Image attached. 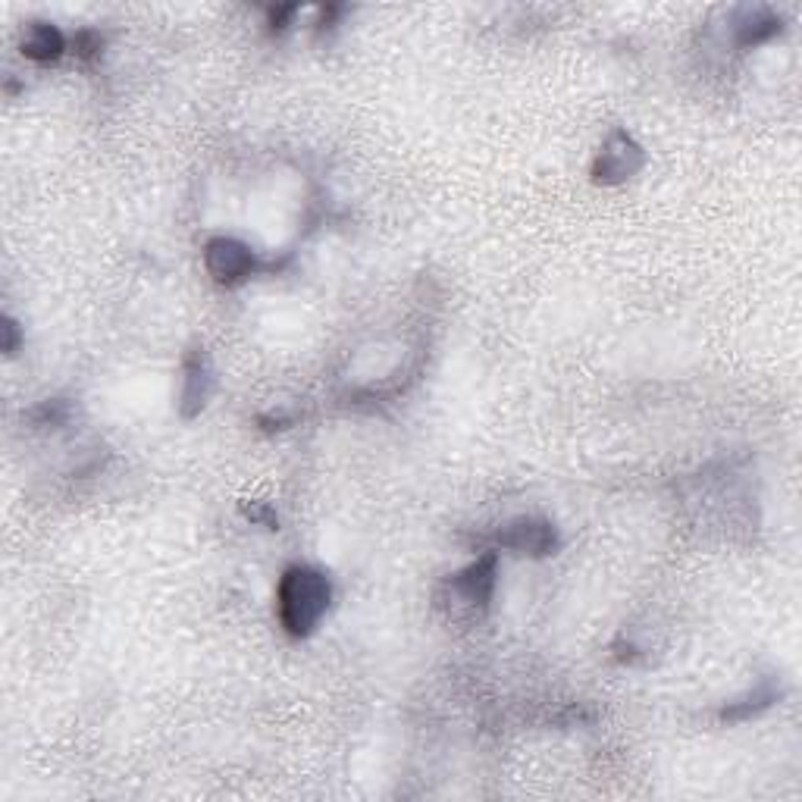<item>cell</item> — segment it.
<instances>
[{
    "label": "cell",
    "instance_id": "obj_9",
    "mask_svg": "<svg viewBox=\"0 0 802 802\" xmlns=\"http://www.w3.org/2000/svg\"><path fill=\"white\" fill-rule=\"evenodd\" d=\"M736 44L740 48H759L771 41L774 34L781 32V19L778 13H771L765 7H755V10H740V17L734 22Z\"/></svg>",
    "mask_w": 802,
    "mask_h": 802
},
{
    "label": "cell",
    "instance_id": "obj_8",
    "mask_svg": "<svg viewBox=\"0 0 802 802\" xmlns=\"http://www.w3.org/2000/svg\"><path fill=\"white\" fill-rule=\"evenodd\" d=\"M67 51V38L63 32L53 26V22H41V19H34L26 26V32H22V53L34 60V63H53V60H60Z\"/></svg>",
    "mask_w": 802,
    "mask_h": 802
},
{
    "label": "cell",
    "instance_id": "obj_11",
    "mask_svg": "<svg viewBox=\"0 0 802 802\" xmlns=\"http://www.w3.org/2000/svg\"><path fill=\"white\" fill-rule=\"evenodd\" d=\"M72 48H76V53L79 57H86V60H91V57H98V51L103 48V38L98 32H91V29H86V32H79L76 34V41H72Z\"/></svg>",
    "mask_w": 802,
    "mask_h": 802
},
{
    "label": "cell",
    "instance_id": "obj_4",
    "mask_svg": "<svg viewBox=\"0 0 802 802\" xmlns=\"http://www.w3.org/2000/svg\"><path fill=\"white\" fill-rule=\"evenodd\" d=\"M205 267L220 286H239L260 270L255 248L232 236H217L205 245Z\"/></svg>",
    "mask_w": 802,
    "mask_h": 802
},
{
    "label": "cell",
    "instance_id": "obj_7",
    "mask_svg": "<svg viewBox=\"0 0 802 802\" xmlns=\"http://www.w3.org/2000/svg\"><path fill=\"white\" fill-rule=\"evenodd\" d=\"M781 700V683L774 681V677H762V681L752 686L746 696H740V700L727 702L717 717L724 721V724H740V721H752V717L765 715L774 702Z\"/></svg>",
    "mask_w": 802,
    "mask_h": 802
},
{
    "label": "cell",
    "instance_id": "obj_13",
    "mask_svg": "<svg viewBox=\"0 0 802 802\" xmlns=\"http://www.w3.org/2000/svg\"><path fill=\"white\" fill-rule=\"evenodd\" d=\"M248 517H251L255 524H264L267 529H279V517H276L274 508H267V505H251Z\"/></svg>",
    "mask_w": 802,
    "mask_h": 802
},
{
    "label": "cell",
    "instance_id": "obj_2",
    "mask_svg": "<svg viewBox=\"0 0 802 802\" xmlns=\"http://www.w3.org/2000/svg\"><path fill=\"white\" fill-rule=\"evenodd\" d=\"M643 167H646L643 145H636V138L631 132L612 129L608 138L602 141L590 172H593V182H598V186H621V182L633 179Z\"/></svg>",
    "mask_w": 802,
    "mask_h": 802
},
{
    "label": "cell",
    "instance_id": "obj_1",
    "mask_svg": "<svg viewBox=\"0 0 802 802\" xmlns=\"http://www.w3.org/2000/svg\"><path fill=\"white\" fill-rule=\"evenodd\" d=\"M333 605V583L320 567L291 564L276 586V617L291 640H305L320 627Z\"/></svg>",
    "mask_w": 802,
    "mask_h": 802
},
{
    "label": "cell",
    "instance_id": "obj_12",
    "mask_svg": "<svg viewBox=\"0 0 802 802\" xmlns=\"http://www.w3.org/2000/svg\"><path fill=\"white\" fill-rule=\"evenodd\" d=\"M19 341H22L19 324L13 317H7V320H3V352H7V355H17Z\"/></svg>",
    "mask_w": 802,
    "mask_h": 802
},
{
    "label": "cell",
    "instance_id": "obj_14",
    "mask_svg": "<svg viewBox=\"0 0 802 802\" xmlns=\"http://www.w3.org/2000/svg\"><path fill=\"white\" fill-rule=\"evenodd\" d=\"M295 13H298V7H276V10H270V26H274L276 32H283Z\"/></svg>",
    "mask_w": 802,
    "mask_h": 802
},
{
    "label": "cell",
    "instance_id": "obj_5",
    "mask_svg": "<svg viewBox=\"0 0 802 802\" xmlns=\"http://www.w3.org/2000/svg\"><path fill=\"white\" fill-rule=\"evenodd\" d=\"M495 548L505 552H517V555H529V558H546L562 548V536L552 521L543 517H517L512 524L495 533Z\"/></svg>",
    "mask_w": 802,
    "mask_h": 802
},
{
    "label": "cell",
    "instance_id": "obj_6",
    "mask_svg": "<svg viewBox=\"0 0 802 802\" xmlns=\"http://www.w3.org/2000/svg\"><path fill=\"white\" fill-rule=\"evenodd\" d=\"M214 360L207 355L205 345L188 348L186 360H182V389H179V414L191 420L205 410L207 398L214 393Z\"/></svg>",
    "mask_w": 802,
    "mask_h": 802
},
{
    "label": "cell",
    "instance_id": "obj_3",
    "mask_svg": "<svg viewBox=\"0 0 802 802\" xmlns=\"http://www.w3.org/2000/svg\"><path fill=\"white\" fill-rule=\"evenodd\" d=\"M495 574H498V555L483 552L477 562H471L455 577H448L445 590L458 608L467 612H486L495 593Z\"/></svg>",
    "mask_w": 802,
    "mask_h": 802
},
{
    "label": "cell",
    "instance_id": "obj_10",
    "mask_svg": "<svg viewBox=\"0 0 802 802\" xmlns=\"http://www.w3.org/2000/svg\"><path fill=\"white\" fill-rule=\"evenodd\" d=\"M32 420L34 424H41V427H60V424H67L69 420V405L63 398H48L44 405H38L32 410Z\"/></svg>",
    "mask_w": 802,
    "mask_h": 802
}]
</instances>
